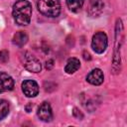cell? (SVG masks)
Segmentation results:
<instances>
[{"mask_svg":"<svg viewBox=\"0 0 127 127\" xmlns=\"http://www.w3.org/2000/svg\"><path fill=\"white\" fill-rule=\"evenodd\" d=\"M13 18L16 24L20 26H26L31 21L32 5L27 0H18L13 5L12 10Z\"/></svg>","mask_w":127,"mask_h":127,"instance_id":"obj_1","label":"cell"},{"mask_svg":"<svg viewBox=\"0 0 127 127\" xmlns=\"http://www.w3.org/2000/svg\"><path fill=\"white\" fill-rule=\"evenodd\" d=\"M37 7L41 14L50 18L58 17L61 13V4L59 0H39Z\"/></svg>","mask_w":127,"mask_h":127,"instance_id":"obj_2","label":"cell"},{"mask_svg":"<svg viewBox=\"0 0 127 127\" xmlns=\"http://www.w3.org/2000/svg\"><path fill=\"white\" fill-rule=\"evenodd\" d=\"M107 36L104 32H97L93 35L91 40V48L96 54H102L107 48Z\"/></svg>","mask_w":127,"mask_h":127,"instance_id":"obj_3","label":"cell"},{"mask_svg":"<svg viewBox=\"0 0 127 127\" xmlns=\"http://www.w3.org/2000/svg\"><path fill=\"white\" fill-rule=\"evenodd\" d=\"M23 59V65L25 66V68L31 72H40L42 69V64L40 63V61L35 58L33 55H31L30 53H24L22 56Z\"/></svg>","mask_w":127,"mask_h":127,"instance_id":"obj_4","label":"cell"},{"mask_svg":"<svg viewBox=\"0 0 127 127\" xmlns=\"http://www.w3.org/2000/svg\"><path fill=\"white\" fill-rule=\"evenodd\" d=\"M22 91L27 97H35L39 93V85L35 80L27 79L22 83Z\"/></svg>","mask_w":127,"mask_h":127,"instance_id":"obj_5","label":"cell"},{"mask_svg":"<svg viewBox=\"0 0 127 127\" xmlns=\"http://www.w3.org/2000/svg\"><path fill=\"white\" fill-rule=\"evenodd\" d=\"M37 115L40 118V120L44 122H50L53 119V111L52 107L49 102H43L37 111Z\"/></svg>","mask_w":127,"mask_h":127,"instance_id":"obj_6","label":"cell"},{"mask_svg":"<svg viewBox=\"0 0 127 127\" xmlns=\"http://www.w3.org/2000/svg\"><path fill=\"white\" fill-rule=\"evenodd\" d=\"M104 9V3L102 0H90L89 5L87 7V13L90 17L95 18L101 15Z\"/></svg>","mask_w":127,"mask_h":127,"instance_id":"obj_7","label":"cell"},{"mask_svg":"<svg viewBox=\"0 0 127 127\" xmlns=\"http://www.w3.org/2000/svg\"><path fill=\"white\" fill-rule=\"evenodd\" d=\"M14 88V79L6 72H0V93L10 91Z\"/></svg>","mask_w":127,"mask_h":127,"instance_id":"obj_8","label":"cell"},{"mask_svg":"<svg viewBox=\"0 0 127 127\" xmlns=\"http://www.w3.org/2000/svg\"><path fill=\"white\" fill-rule=\"evenodd\" d=\"M87 82H89L92 85H99L103 82L104 80V75L103 72L100 68H94L92 69L86 76Z\"/></svg>","mask_w":127,"mask_h":127,"instance_id":"obj_9","label":"cell"},{"mask_svg":"<svg viewBox=\"0 0 127 127\" xmlns=\"http://www.w3.org/2000/svg\"><path fill=\"white\" fill-rule=\"evenodd\" d=\"M80 66V62L78 59L76 58H70L68 59V61L66 62V64H65V67H64V70L66 73H73L75 72Z\"/></svg>","mask_w":127,"mask_h":127,"instance_id":"obj_10","label":"cell"},{"mask_svg":"<svg viewBox=\"0 0 127 127\" xmlns=\"http://www.w3.org/2000/svg\"><path fill=\"white\" fill-rule=\"evenodd\" d=\"M28 42V35L26 32L24 31H19L17 32L14 37H13V44L17 47H23L24 45H26V43Z\"/></svg>","mask_w":127,"mask_h":127,"instance_id":"obj_11","label":"cell"},{"mask_svg":"<svg viewBox=\"0 0 127 127\" xmlns=\"http://www.w3.org/2000/svg\"><path fill=\"white\" fill-rule=\"evenodd\" d=\"M65 2H66L68 9L71 12L76 13L81 9V7L84 3V0H65Z\"/></svg>","mask_w":127,"mask_h":127,"instance_id":"obj_12","label":"cell"},{"mask_svg":"<svg viewBox=\"0 0 127 127\" xmlns=\"http://www.w3.org/2000/svg\"><path fill=\"white\" fill-rule=\"evenodd\" d=\"M9 109V103L4 99H0V120L4 119L8 115Z\"/></svg>","mask_w":127,"mask_h":127,"instance_id":"obj_13","label":"cell"},{"mask_svg":"<svg viewBox=\"0 0 127 127\" xmlns=\"http://www.w3.org/2000/svg\"><path fill=\"white\" fill-rule=\"evenodd\" d=\"M9 60V53L6 50H3L0 52V62L5 64Z\"/></svg>","mask_w":127,"mask_h":127,"instance_id":"obj_14","label":"cell"},{"mask_svg":"<svg viewBox=\"0 0 127 127\" xmlns=\"http://www.w3.org/2000/svg\"><path fill=\"white\" fill-rule=\"evenodd\" d=\"M73 116H74L75 118L79 119V120H81V119H82V117H83V115L81 114V112H80V111H78V109H77V108H74V109H73Z\"/></svg>","mask_w":127,"mask_h":127,"instance_id":"obj_15","label":"cell"},{"mask_svg":"<svg viewBox=\"0 0 127 127\" xmlns=\"http://www.w3.org/2000/svg\"><path fill=\"white\" fill-rule=\"evenodd\" d=\"M83 58H84V60H90V59H91V58H90V55H89L88 53H86V52L83 53Z\"/></svg>","mask_w":127,"mask_h":127,"instance_id":"obj_16","label":"cell"}]
</instances>
